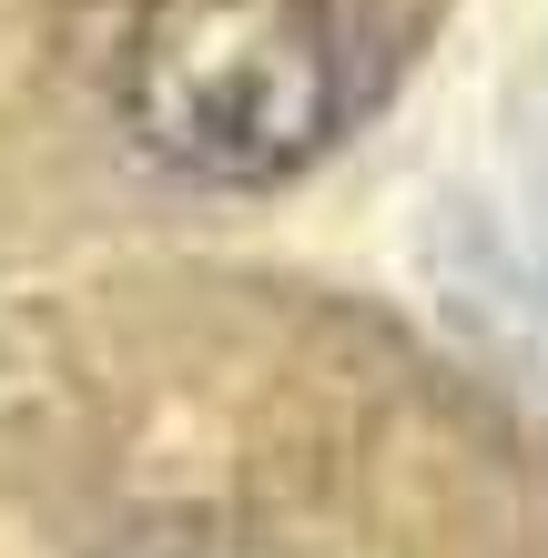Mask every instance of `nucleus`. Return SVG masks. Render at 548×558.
<instances>
[{"label":"nucleus","instance_id":"obj_1","mask_svg":"<svg viewBox=\"0 0 548 558\" xmlns=\"http://www.w3.org/2000/svg\"><path fill=\"white\" fill-rule=\"evenodd\" d=\"M122 112L193 183H275L326 153L345 51L326 0H143L122 41Z\"/></svg>","mask_w":548,"mask_h":558}]
</instances>
